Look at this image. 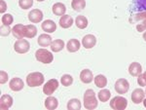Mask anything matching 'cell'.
I'll return each mask as SVG.
<instances>
[{"mask_svg":"<svg viewBox=\"0 0 146 110\" xmlns=\"http://www.w3.org/2000/svg\"><path fill=\"white\" fill-rule=\"evenodd\" d=\"M84 107L88 110H94L98 107V100L96 97V93L94 90L89 89L84 93Z\"/></svg>","mask_w":146,"mask_h":110,"instance_id":"obj_1","label":"cell"},{"mask_svg":"<svg viewBox=\"0 0 146 110\" xmlns=\"http://www.w3.org/2000/svg\"><path fill=\"white\" fill-rule=\"evenodd\" d=\"M44 83V75L40 72H32L27 76V84L29 87H39Z\"/></svg>","mask_w":146,"mask_h":110,"instance_id":"obj_2","label":"cell"},{"mask_svg":"<svg viewBox=\"0 0 146 110\" xmlns=\"http://www.w3.org/2000/svg\"><path fill=\"white\" fill-rule=\"evenodd\" d=\"M35 58L38 62H42L44 64H49L53 62L54 56L50 51L46 50V49H38L35 52Z\"/></svg>","mask_w":146,"mask_h":110,"instance_id":"obj_3","label":"cell"},{"mask_svg":"<svg viewBox=\"0 0 146 110\" xmlns=\"http://www.w3.org/2000/svg\"><path fill=\"white\" fill-rule=\"evenodd\" d=\"M128 106V100L123 97H115L110 100V107L114 110H124Z\"/></svg>","mask_w":146,"mask_h":110,"instance_id":"obj_4","label":"cell"},{"mask_svg":"<svg viewBox=\"0 0 146 110\" xmlns=\"http://www.w3.org/2000/svg\"><path fill=\"white\" fill-rule=\"evenodd\" d=\"M30 44L27 40L25 39H18L14 44V50L18 54H25L29 51Z\"/></svg>","mask_w":146,"mask_h":110,"instance_id":"obj_5","label":"cell"},{"mask_svg":"<svg viewBox=\"0 0 146 110\" xmlns=\"http://www.w3.org/2000/svg\"><path fill=\"white\" fill-rule=\"evenodd\" d=\"M115 91L117 93H120V95H124L129 91V83L128 82V80L124 78H120L116 81L115 83Z\"/></svg>","mask_w":146,"mask_h":110,"instance_id":"obj_6","label":"cell"},{"mask_svg":"<svg viewBox=\"0 0 146 110\" xmlns=\"http://www.w3.org/2000/svg\"><path fill=\"white\" fill-rule=\"evenodd\" d=\"M58 81L56 79H51L45 84V86L43 87V93L47 95H53L54 92L58 88Z\"/></svg>","mask_w":146,"mask_h":110,"instance_id":"obj_7","label":"cell"},{"mask_svg":"<svg viewBox=\"0 0 146 110\" xmlns=\"http://www.w3.org/2000/svg\"><path fill=\"white\" fill-rule=\"evenodd\" d=\"M82 44H83L84 48L86 49H92L96 46V38L95 35L93 34H87L85 35L82 39Z\"/></svg>","mask_w":146,"mask_h":110,"instance_id":"obj_8","label":"cell"},{"mask_svg":"<svg viewBox=\"0 0 146 110\" xmlns=\"http://www.w3.org/2000/svg\"><path fill=\"white\" fill-rule=\"evenodd\" d=\"M135 21H142V23L136 25V29L139 32H143L146 30V11L141 12V13L136 14L135 16Z\"/></svg>","mask_w":146,"mask_h":110,"instance_id":"obj_9","label":"cell"},{"mask_svg":"<svg viewBox=\"0 0 146 110\" xmlns=\"http://www.w3.org/2000/svg\"><path fill=\"white\" fill-rule=\"evenodd\" d=\"M28 20L33 23H40L43 20V13L39 9H33V10L30 11L29 14H28Z\"/></svg>","mask_w":146,"mask_h":110,"instance_id":"obj_10","label":"cell"},{"mask_svg":"<svg viewBox=\"0 0 146 110\" xmlns=\"http://www.w3.org/2000/svg\"><path fill=\"white\" fill-rule=\"evenodd\" d=\"M145 97V92L142 89H135V91L131 93V100L133 103L139 104L141 101H143Z\"/></svg>","mask_w":146,"mask_h":110,"instance_id":"obj_11","label":"cell"},{"mask_svg":"<svg viewBox=\"0 0 146 110\" xmlns=\"http://www.w3.org/2000/svg\"><path fill=\"white\" fill-rule=\"evenodd\" d=\"M12 105H13V97L11 95H1V99H0V108L1 110H8Z\"/></svg>","mask_w":146,"mask_h":110,"instance_id":"obj_12","label":"cell"},{"mask_svg":"<svg viewBox=\"0 0 146 110\" xmlns=\"http://www.w3.org/2000/svg\"><path fill=\"white\" fill-rule=\"evenodd\" d=\"M9 87H10L11 90L14 91V92H19V91L23 90V87H25V84H23L22 79L16 77V78H13L10 81V83H9Z\"/></svg>","mask_w":146,"mask_h":110,"instance_id":"obj_13","label":"cell"},{"mask_svg":"<svg viewBox=\"0 0 146 110\" xmlns=\"http://www.w3.org/2000/svg\"><path fill=\"white\" fill-rule=\"evenodd\" d=\"M23 28H25V25H22V23H18V25H16L15 27L12 28V34L17 39H23L25 38V31H23Z\"/></svg>","mask_w":146,"mask_h":110,"instance_id":"obj_14","label":"cell"},{"mask_svg":"<svg viewBox=\"0 0 146 110\" xmlns=\"http://www.w3.org/2000/svg\"><path fill=\"white\" fill-rule=\"evenodd\" d=\"M42 29L45 32H49V33H53V32L56 31V25L54 21L52 20H46L45 22L42 23L41 25Z\"/></svg>","mask_w":146,"mask_h":110,"instance_id":"obj_15","label":"cell"},{"mask_svg":"<svg viewBox=\"0 0 146 110\" xmlns=\"http://www.w3.org/2000/svg\"><path fill=\"white\" fill-rule=\"evenodd\" d=\"M80 79L84 84H90L94 80L93 72L90 69H84L80 73Z\"/></svg>","mask_w":146,"mask_h":110,"instance_id":"obj_16","label":"cell"},{"mask_svg":"<svg viewBox=\"0 0 146 110\" xmlns=\"http://www.w3.org/2000/svg\"><path fill=\"white\" fill-rule=\"evenodd\" d=\"M142 72V67H141L140 64L138 62H133L131 64V65L129 66V73L131 74V76L136 77V76H139Z\"/></svg>","mask_w":146,"mask_h":110,"instance_id":"obj_17","label":"cell"},{"mask_svg":"<svg viewBox=\"0 0 146 110\" xmlns=\"http://www.w3.org/2000/svg\"><path fill=\"white\" fill-rule=\"evenodd\" d=\"M52 11L56 16H63L66 12V8H65V5L63 3L58 2V3H55L53 5Z\"/></svg>","mask_w":146,"mask_h":110,"instance_id":"obj_18","label":"cell"},{"mask_svg":"<svg viewBox=\"0 0 146 110\" xmlns=\"http://www.w3.org/2000/svg\"><path fill=\"white\" fill-rule=\"evenodd\" d=\"M73 25V19L69 15H63L60 19V25L62 28H69Z\"/></svg>","mask_w":146,"mask_h":110,"instance_id":"obj_19","label":"cell"},{"mask_svg":"<svg viewBox=\"0 0 146 110\" xmlns=\"http://www.w3.org/2000/svg\"><path fill=\"white\" fill-rule=\"evenodd\" d=\"M23 31H25V37H27V38H33V37H35V35L37 34L36 27L32 25H25Z\"/></svg>","mask_w":146,"mask_h":110,"instance_id":"obj_20","label":"cell"},{"mask_svg":"<svg viewBox=\"0 0 146 110\" xmlns=\"http://www.w3.org/2000/svg\"><path fill=\"white\" fill-rule=\"evenodd\" d=\"M66 49L70 53L77 52L80 49V42L77 39H70L66 44Z\"/></svg>","mask_w":146,"mask_h":110,"instance_id":"obj_21","label":"cell"},{"mask_svg":"<svg viewBox=\"0 0 146 110\" xmlns=\"http://www.w3.org/2000/svg\"><path fill=\"white\" fill-rule=\"evenodd\" d=\"M58 105V99H56L55 97H51V95H49L45 100V107L49 110L56 109Z\"/></svg>","mask_w":146,"mask_h":110,"instance_id":"obj_22","label":"cell"},{"mask_svg":"<svg viewBox=\"0 0 146 110\" xmlns=\"http://www.w3.org/2000/svg\"><path fill=\"white\" fill-rule=\"evenodd\" d=\"M38 44L41 47H48L52 44V37L49 34H41L38 37Z\"/></svg>","mask_w":146,"mask_h":110,"instance_id":"obj_23","label":"cell"},{"mask_svg":"<svg viewBox=\"0 0 146 110\" xmlns=\"http://www.w3.org/2000/svg\"><path fill=\"white\" fill-rule=\"evenodd\" d=\"M64 48V42L63 40H60V39H56V40H54L51 44V50L55 53H58Z\"/></svg>","mask_w":146,"mask_h":110,"instance_id":"obj_24","label":"cell"},{"mask_svg":"<svg viewBox=\"0 0 146 110\" xmlns=\"http://www.w3.org/2000/svg\"><path fill=\"white\" fill-rule=\"evenodd\" d=\"M94 81H95V84L98 88H104V87H106V85H107L106 77L104 75H102V74L96 75L95 78H94Z\"/></svg>","mask_w":146,"mask_h":110,"instance_id":"obj_25","label":"cell"},{"mask_svg":"<svg viewBox=\"0 0 146 110\" xmlns=\"http://www.w3.org/2000/svg\"><path fill=\"white\" fill-rule=\"evenodd\" d=\"M71 7L73 10L76 12H80L86 7V1L85 0H72Z\"/></svg>","mask_w":146,"mask_h":110,"instance_id":"obj_26","label":"cell"},{"mask_svg":"<svg viewBox=\"0 0 146 110\" xmlns=\"http://www.w3.org/2000/svg\"><path fill=\"white\" fill-rule=\"evenodd\" d=\"M75 23H76V27L80 29H84L88 27V20L84 16H78L75 20Z\"/></svg>","mask_w":146,"mask_h":110,"instance_id":"obj_27","label":"cell"},{"mask_svg":"<svg viewBox=\"0 0 146 110\" xmlns=\"http://www.w3.org/2000/svg\"><path fill=\"white\" fill-rule=\"evenodd\" d=\"M133 10L138 12L146 11V0H133Z\"/></svg>","mask_w":146,"mask_h":110,"instance_id":"obj_28","label":"cell"},{"mask_svg":"<svg viewBox=\"0 0 146 110\" xmlns=\"http://www.w3.org/2000/svg\"><path fill=\"white\" fill-rule=\"evenodd\" d=\"M98 99H100V101L106 102L107 100H109L110 97H111V93H110L109 90L103 89V90H101L100 92L98 93Z\"/></svg>","mask_w":146,"mask_h":110,"instance_id":"obj_29","label":"cell"},{"mask_svg":"<svg viewBox=\"0 0 146 110\" xmlns=\"http://www.w3.org/2000/svg\"><path fill=\"white\" fill-rule=\"evenodd\" d=\"M67 109L69 110H79L81 109V102L77 99H72L68 101L67 103Z\"/></svg>","mask_w":146,"mask_h":110,"instance_id":"obj_30","label":"cell"},{"mask_svg":"<svg viewBox=\"0 0 146 110\" xmlns=\"http://www.w3.org/2000/svg\"><path fill=\"white\" fill-rule=\"evenodd\" d=\"M60 83H62V85H63L64 87L71 86L73 83L72 76L69 75V74H64V75L62 77V79H60Z\"/></svg>","mask_w":146,"mask_h":110,"instance_id":"obj_31","label":"cell"},{"mask_svg":"<svg viewBox=\"0 0 146 110\" xmlns=\"http://www.w3.org/2000/svg\"><path fill=\"white\" fill-rule=\"evenodd\" d=\"M33 5V0H19V6L23 10H27Z\"/></svg>","mask_w":146,"mask_h":110,"instance_id":"obj_32","label":"cell"},{"mask_svg":"<svg viewBox=\"0 0 146 110\" xmlns=\"http://www.w3.org/2000/svg\"><path fill=\"white\" fill-rule=\"evenodd\" d=\"M1 21H2V23L5 25H10L13 23L14 22V18L12 17L11 14H5V15L2 16L1 18Z\"/></svg>","mask_w":146,"mask_h":110,"instance_id":"obj_33","label":"cell"},{"mask_svg":"<svg viewBox=\"0 0 146 110\" xmlns=\"http://www.w3.org/2000/svg\"><path fill=\"white\" fill-rule=\"evenodd\" d=\"M137 83L140 87H145L146 86V71L144 72V73H141L140 75L138 76Z\"/></svg>","mask_w":146,"mask_h":110,"instance_id":"obj_34","label":"cell"},{"mask_svg":"<svg viewBox=\"0 0 146 110\" xmlns=\"http://www.w3.org/2000/svg\"><path fill=\"white\" fill-rule=\"evenodd\" d=\"M0 31H1V35H2V36H8V35L10 34V32L12 31V29L10 28V27H9V25H2Z\"/></svg>","mask_w":146,"mask_h":110,"instance_id":"obj_35","label":"cell"},{"mask_svg":"<svg viewBox=\"0 0 146 110\" xmlns=\"http://www.w3.org/2000/svg\"><path fill=\"white\" fill-rule=\"evenodd\" d=\"M8 74L6 73L4 70H1L0 71V83L1 84H5L7 81H8Z\"/></svg>","mask_w":146,"mask_h":110,"instance_id":"obj_36","label":"cell"},{"mask_svg":"<svg viewBox=\"0 0 146 110\" xmlns=\"http://www.w3.org/2000/svg\"><path fill=\"white\" fill-rule=\"evenodd\" d=\"M7 10V4L4 0H0V13L3 14Z\"/></svg>","mask_w":146,"mask_h":110,"instance_id":"obj_37","label":"cell"},{"mask_svg":"<svg viewBox=\"0 0 146 110\" xmlns=\"http://www.w3.org/2000/svg\"><path fill=\"white\" fill-rule=\"evenodd\" d=\"M142 36H143V39H144V40L146 41V31H145V32H143V35H142Z\"/></svg>","mask_w":146,"mask_h":110,"instance_id":"obj_38","label":"cell"},{"mask_svg":"<svg viewBox=\"0 0 146 110\" xmlns=\"http://www.w3.org/2000/svg\"><path fill=\"white\" fill-rule=\"evenodd\" d=\"M143 105H144V107L146 108V99H143Z\"/></svg>","mask_w":146,"mask_h":110,"instance_id":"obj_39","label":"cell"},{"mask_svg":"<svg viewBox=\"0 0 146 110\" xmlns=\"http://www.w3.org/2000/svg\"><path fill=\"white\" fill-rule=\"evenodd\" d=\"M38 2H42V1H44V0H37Z\"/></svg>","mask_w":146,"mask_h":110,"instance_id":"obj_40","label":"cell"},{"mask_svg":"<svg viewBox=\"0 0 146 110\" xmlns=\"http://www.w3.org/2000/svg\"><path fill=\"white\" fill-rule=\"evenodd\" d=\"M145 93H146V91H145Z\"/></svg>","mask_w":146,"mask_h":110,"instance_id":"obj_41","label":"cell"}]
</instances>
